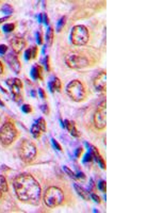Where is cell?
<instances>
[{"mask_svg":"<svg viewBox=\"0 0 142 213\" xmlns=\"http://www.w3.org/2000/svg\"><path fill=\"white\" fill-rule=\"evenodd\" d=\"M13 186L17 198L22 202L33 205L39 203L40 186L30 174L23 173L17 176L13 182Z\"/></svg>","mask_w":142,"mask_h":213,"instance_id":"6da1fadb","label":"cell"},{"mask_svg":"<svg viewBox=\"0 0 142 213\" xmlns=\"http://www.w3.org/2000/svg\"><path fill=\"white\" fill-rule=\"evenodd\" d=\"M66 91L69 96L76 102L84 101L87 97L86 88L79 80H74L69 82L66 86Z\"/></svg>","mask_w":142,"mask_h":213,"instance_id":"7a4b0ae2","label":"cell"},{"mask_svg":"<svg viewBox=\"0 0 142 213\" xmlns=\"http://www.w3.org/2000/svg\"><path fill=\"white\" fill-rule=\"evenodd\" d=\"M64 195L61 189L56 186H51L46 190L44 200L46 205L51 208L58 206L63 202Z\"/></svg>","mask_w":142,"mask_h":213,"instance_id":"3957f363","label":"cell"},{"mask_svg":"<svg viewBox=\"0 0 142 213\" xmlns=\"http://www.w3.org/2000/svg\"><path fill=\"white\" fill-rule=\"evenodd\" d=\"M90 35L88 28L82 25L74 26L71 31V40L74 45L82 46L88 42Z\"/></svg>","mask_w":142,"mask_h":213,"instance_id":"277c9868","label":"cell"},{"mask_svg":"<svg viewBox=\"0 0 142 213\" xmlns=\"http://www.w3.org/2000/svg\"><path fill=\"white\" fill-rule=\"evenodd\" d=\"M18 153L20 159L23 162L25 163L31 162L36 156V146L30 140H23L19 145Z\"/></svg>","mask_w":142,"mask_h":213,"instance_id":"5b68a950","label":"cell"},{"mask_svg":"<svg viewBox=\"0 0 142 213\" xmlns=\"http://www.w3.org/2000/svg\"><path fill=\"white\" fill-rule=\"evenodd\" d=\"M66 64L72 69H80L87 67L90 61L86 56L82 53L72 52L66 56L65 59Z\"/></svg>","mask_w":142,"mask_h":213,"instance_id":"8992f818","label":"cell"},{"mask_svg":"<svg viewBox=\"0 0 142 213\" xmlns=\"http://www.w3.org/2000/svg\"><path fill=\"white\" fill-rule=\"evenodd\" d=\"M17 134L14 124L10 122L5 123L0 128V141L3 144L9 145L15 140Z\"/></svg>","mask_w":142,"mask_h":213,"instance_id":"52a82bcc","label":"cell"},{"mask_svg":"<svg viewBox=\"0 0 142 213\" xmlns=\"http://www.w3.org/2000/svg\"><path fill=\"white\" fill-rule=\"evenodd\" d=\"M106 100H104L99 104L94 115V124L98 130H102L106 128Z\"/></svg>","mask_w":142,"mask_h":213,"instance_id":"ba28073f","label":"cell"},{"mask_svg":"<svg viewBox=\"0 0 142 213\" xmlns=\"http://www.w3.org/2000/svg\"><path fill=\"white\" fill-rule=\"evenodd\" d=\"M7 83L10 88L15 101L18 102L22 101L21 90L23 88V84L19 78H11L7 80Z\"/></svg>","mask_w":142,"mask_h":213,"instance_id":"9c48e42d","label":"cell"},{"mask_svg":"<svg viewBox=\"0 0 142 213\" xmlns=\"http://www.w3.org/2000/svg\"><path fill=\"white\" fill-rule=\"evenodd\" d=\"M106 72L102 71L94 78L93 84L97 91L102 93L106 92Z\"/></svg>","mask_w":142,"mask_h":213,"instance_id":"30bf717a","label":"cell"},{"mask_svg":"<svg viewBox=\"0 0 142 213\" xmlns=\"http://www.w3.org/2000/svg\"><path fill=\"white\" fill-rule=\"evenodd\" d=\"M5 60L9 66L16 74L20 73L21 65L17 56L12 53H9L6 56Z\"/></svg>","mask_w":142,"mask_h":213,"instance_id":"8fae6325","label":"cell"},{"mask_svg":"<svg viewBox=\"0 0 142 213\" xmlns=\"http://www.w3.org/2000/svg\"><path fill=\"white\" fill-rule=\"evenodd\" d=\"M10 44L14 52L19 53L26 47V42L25 40L22 37L16 36L12 38Z\"/></svg>","mask_w":142,"mask_h":213,"instance_id":"7c38bea8","label":"cell"},{"mask_svg":"<svg viewBox=\"0 0 142 213\" xmlns=\"http://www.w3.org/2000/svg\"><path fill=\"white\" fill-rule=\"evenodd\" d=\"M64 125L66 129L74 137H78L81 135L80 133L76 128V124L73 121L66 120L64 122Z\"/></svg>","mask_w":142,"mask_h":213,"instance_id":"4fadbf2b","label":"cell"},{"mask_svg":"<svg viewBox=\"0 0 142 213\" xmlns=\"http://www.w3.org/2000/svg\"><path fill=\"white\" fill-rule=\"evenodd\" d=\"M73 186L77 193L85 200L88 201L90 199V196L88 190L85 189L79 185L74 183Z\"/></svg>","mask_w":142,"mask_h":213,"instance_id":"5bb4252c","label":"cell"},{"mask_svg":"<svg viewBox=\"0 0 142 213\" xmlns=\"http://www.w3.org/2000/svg\"><path fill=\"white\" fill-rule=\"evenodd\" d=\"M42 69L41 66L35 64L32 67L30 71V75L32 79L35 80L42 79Z\"/></svg>","mask_w":142,"mask_h":213,"instance_id":"9a60e30c","label":"cell"},{"mask_svg":"<svg viewBox=\"0 0 142 213\" xmlns=\"http://www.w3.org/2000/svg\"><path fill=\"white\" fill-rule=\"evenodd\" d=\"M48 85L50 91L52 92H54L55 90L58 92L61 91L62 87V83L58 78H54L53 81L49 83Z\"/></svg>","mask_w":142,"mask_h":213,"instance_id":"2e32d148","label":"cell"},{"mask_svg":"<svg viewBox=\"0 0 142 213\" xmlns=\"http://www.w3.org/2000/svg\"><path fill=\"white\" fill-rule=\"evenodd\" d=\"M54 38V30L51 27H49L46 33V38L47 44L49 46L52 45Z\"/></svg>","mask_w":142,"mask_h":213,"instance_id":"e0dca14e","label":"cell"},{"mask_svg":"<svg viewBox=\"0 0 142 213\" xmlns=\"http://www.w3.org/2000/svg\"><path fill=\"white\" fill-rule=\"evenodd\" d=\"M8 190V185L7 180L4 176L0 175V191L4 193Z\"/></svg>","mask_w":142,"mask_h":213,"instance_id":"ac0fdd59","label":"cell"},{"mask_svg":"<svg viewBox=\"0 0 142 213\" xmlns=\"http://www.w3.org/2000/svg\"><path fill=\"white\" fill-rule=\"evenodd\" d=\"M31 131L33 137L35 138H38L40 137L42 131L36 124H33L32 126Z\"/></svg>","mask_w":142,"mask_h":213,"instance_id":"d6986e66","label":"cell"},{"mask_svg":"<svg viewBox=\"0 0 142 213\" xmlns=\"http://www.w3.org/2000/svg\"><path fill=\"white\" fill-rule=\"evenodd\" d=\"M89 150V151L91 152L93 157H94V159L97 162L98 159L100 155L98 149L96 146L92 145L90 146V148Z\"/></svg>","mask_w":142,"mask_h":213,"instance_id":"ffe728a7","label":"cell"},{"mask_svg":"<svg viewBox=\"0 0 142 213\" xmlns=\"http://www.w3.org/2000/svg\"><path fill=\"white\" fill-rule=\"evenodd\" d=\"M66 18L65 16L62 17L59 20L56 26V31L57 32H60L66 24Z\"/></svg>","mask_w":142,"mask_h":213,"instance_id":"44dd1931","label":"cell"},{"mask_svg":"<svg viewBox=\"0 0 142 213\" xmlns=\"http://www.w3.org/2000/svg\"><path fill=\"white\" fill-rule=\"evenodd\" d=\"M1 11L4 14L9 15L12 14L14 11V9L9 4H5L2 7Z\"/></svg>","mask_w":142,"mask_h":213,"instance_id":"7402d4cb","label":"cell"},{"mask_svg":"<svg viewBox=\"0 0 142 213\" xmlns=\"http://www.w3.org/2000/svg\"><path fill=\"white\" fill-rule=\"evenodd\" d=\"M37 125L43 132H45L46 130V123L43 118H40L37 121Z\"/></svg>","mask_w":142,"mask_h":213,"instance_id":"603a6c76","label":"cell"},{"mask_svg":"<svg viewBox=\"0 0 142 213\" xmlns=\"http://www.w3.org/2000/svg\"><path fill=\"white\" fill-rule=\"evenodd\" d=\"M15 28V25L13 23H7L3 26V30L5 33H9L13 31Z\"/></svg>","mask_w":142,"mask_h":213,"instance_id":"cb8c5ba5","label":"cell"},{"mask_svg":"<svg viewBox=\"0 0 142 213\" xmlns=\"http://www.w3.org/2000/svg\"><path fill=\"white\" fill-rule=\"evenodd\" d=\"M94 159V157L92 155L89 151L84 156L83 159V162L85 163L91 162H92Z\"/></svg>","mask_w":142,"mask_h":213,"instance_id":"d4e9b609","label":"cell"},{"mask_svg":"<svg viewBox=\"0 0 142 213\" xmlns=\"http://www.w3.org/2000/svg\"><path fill=\"white\" fill-rule=\"evenodd\" d=\"M99 190L103 193H106L107 191V182L105 180H101L99 182L98 184Z\"/></svg>","mask_w":142,"mask_h":213,"instance_id":"484cf974","label":"cell"},{"mask_svg":"<svg viewBox=\"0 0 142 213\" xmlns=\"http://www.w3.org/2000/svg\"><path fill=\"white\" fill-rule=\"evenodd\" d=\"M24 57L25 60L27 61H29L31 58H32V48H28L25 51Z\"/></svg>","mask_w":142,"mask_h":213,"instance_id":"4316f807","label":"cell"},{"mask_svg":"<svg viewBox=\"0 0 142 213\" xmlns=\"http://www.w3.org/2000/svg\"><path fill=\"white\" fill-rule=\"evenodd\" d=\"M97 162L98 163L99 165L102 169L105 170L106 169V165L105 161L101 155H100L98 159Z\"/></svg>","mask_w":142,"mask_h":213,"instance_id":"83f0119b","label":"cell"},{"mask_svg":"<svg viewBox=\"0 0 142 213\" xmlns=\"http://www.w3.org/2000/svg\"><path fill=\"white\" fill-rule=\"evenodd\" d=\"M64 169L65 172H66L68 175H69L70 177L72 179H76V175H75L74 173L67 166H65L64 167Z\"/></svg>","mask_w":142,"mask_h":213,"instance_id":"f1b7e54d","label":"cell"},{"mask_svg":"<svg viewBox=\"0 0 142 213\" xmlns=\"http://www.w3.org/2000/svg\"><path fill=\"white\" fill-rule=\"evenodd\" d=\"M22 109L23 111L26 113H30L32 111V107L28 104L23 105L22 107Z\"/></svg>","mask_w":142,"mask_h":213,"instance_id":"f546056e","label":"cell"},{"mask_svg":"<svg viewBox=\"0 0 142 213\" xmlns=\"http://www.w3.org/2000/svg\"><path fill=\"white\" fill-rule=\"evenodd\" d=\"M43 62L46 70L49 72L50 70V65L49 57L48 56H46L45 58L44 59Z\"/></svg>","mask_w":142,"mask_h":213,"instance_id":"4dcf8cb0","label":"cell"},{"mask_svg":"<svg viewBox=\"0 0 142 213\" xmlns=\"http://www.w3.org/2000/svg\"><path fill=\"white\" fill-rule=\"evenodd\" d=\"M91 197L93 200L97 204H100L101 202V200L100 197L95 194H92L91 195Z\"/></svg>","mask_w":142,"mask_h":213,"instance_id":"1f68e13d","label":"cell"},{"mask_svg":"<svg viewBox=\"0 0 142 213\" xmlns=\"http://www.w3.org/2000/svg\"><path fill=\"white\" fill-rule=\"evenodd\" d=\"M41 111L44 114L48 115L50 113V109L48 106L46 104L42 105L40 107Z\"/></svg>","mask_w":142,"mask_h":213,"instance_id":"d6a6232c","label":"cell"},{"mask_svg":"<svg viewBox=\"0 0 142 213\" xmlns=\"http://www.w3.org/2000/svg\"><path fill=\"white\" fill-rule=\"evenodd\" d=\"M36 39L37 43L39 45H41L43 43V39L41 34L39 32L36 33Z\"/></svg>","mask_w":142,"mask_h":213,"instance_id":"836d02e7","label":"cell"},{"mask_svg":"<svg viewBox=\"0 0 142 213\" xmlns=\"http://www.w3.org/2000/svg\"><path fill=\"white\" fill-rule=\"evenodd\" d=\"M8 47L4 44H0V54L4 55L7 52Z\"/></svg>","mask_w":142,"mask_h":213,"instance_id":"e575fe53","label":"cell"},{"mask_svg":"<svg viewBox=\"0 0 142 213\" xmlns=\"http://www.w3.org/2000/svg\"><path fill=\"white\" fill-rule=\"evenodd\" d=\"M84 149L81 147H79L76 149L75 152V156L77 158H79L80 157L81 155L83 152Z\"/></svg>","mask_w":142,"mask_h":213,"instance_id":"d590c367","label":"cell"},{"mask_svg":"<svg viewBox=\"0 0 142 213\" xmlns=\"http://www.w3.org/2000/svg\"><path fill=\"white\" fill-rule=\"evenodd\" d=\"M95 183L93 180V179L91 178L90 179L89 183V186L88 188V192H91L93 190L94 188Z\"/></svg>","mask_w":142,"mask_h":213,"instance_id":"8d00e7d4","label":"cell"},{"mask_svg":"<svg viewBox=\"0 0 142 213\" xmlns=\"http://www.w3.org/2000/svg\"><path fill=\"white\" fill-rule=\"evenodd\" d=\"M32 59H35L38 55V48L36 46L32 47Z\"/></svg>","mask_w":142,"mask_h":213,"instance_id":"74e56055","label":"cell"},{"mask_svg":"<svg viewBox=\"0 0 142 213\" xmlns=\"http://www.w3.org/2000/svg\"><path fill=\"white\" fill-rule=\"evenodd\" d=\"M76 175V179H82V180H85L86 178V175L82 171H80V172L78 173V174Z\"/></svg>","mask_w":142,"mask_h":213,"instance_id":"f35d334b","label":"cell"},{"mask_svg":"<svg viewBox=\"0 0 142 213\" xmlns=\"http://www.w3.org/2000/svg\"><path fill=\"white\" fill-rule=\"evenodd\" d=\"M43 21L46 25L48 26L50 23L49 19L46 13H44L43 16Z\"/></svg>","mask_w":142,"mask_h":213,"instance_id":"ab89813d","label":"cell"},{"mask_svg":"<svg viewBox=\"0 0 142 213\" xmlns=\"http://www.w3.org/2000/svg\"><path fill=\"white\" fill-rule=\"evenodd\" d=\"M38 92H39L41 98H46V94L43 89L40 88Z\"/></svg>","mask_w":142,"mask_h":213,"instance_id":"60d3db41","label":"cell"},{"mask_svg":"<svg viewBox=\"0 0 142 213\" xmlns=\"http://www.w3.org/2000/svg\"><path fill=\"white\" fill-rule=\"evenodd\" d=\"M52 142L53 144L54 145L55 147L58 150H62L61 146H60V143L56 141V140H55L54 139H53Z\"/></svg>","mask_w":142,"mask_h":213,"instance_id":"b9f144b4","label":"cell"},{"mask_svg":"<svg viewBox=\"0 0 142 213\" xmlns=\"http://www.w3.org/2000/svg\"><path fill=\"white\" fill-rule=\"evenodd\" d=\"M10 17V15H8L1 18H0V24L4 23V22L8 20Z\"/></svg>","mask_w":142,"mask_h":213,"instance_id":"7bdbcfd3","label":"cell"},{"mask_svg":"<svg viewBox=\"0 0 142 213\" xmlns=\"http://www.w3.org/2000/svg\"><path fill=\"white\" fill-rule=\"evenodd\" d=\"M38 23H41L43 22V16L42 13H40L38 16Z\"/></svg>","mask_w":142,"mask_h":213,"instance_id":"ee69618b","label":"cell"},{"mask_svg":"<svg viewBox=\"0 0 142 213\" xmlns=\"http://www.w3.org/2000/svg\"><path fill=\"white\" fill-rule=\"evenodd\" d=\"M4 66H3L2 62L0 61V74H2L3 72Z\"/></svg>","mask_w":142,"mask_h":213,"instance_id":"f6af8a7d","label":"cell"},{"mask_svg":"<svg viewBox=\"0 0 142 213\" xmlns=\"http://www.w3.org/2000/svg\"><path fill=\"white\" fill-rule=\"evenodd\" d=\"M47 46L46 44H45L42 47V52L43 54H45L46 51Z\"/></svg>","mask_w":142,"mask_h":213,"instance_id":"bcb514c9","label":"cell"},{"mask_svg":"<svg viewBox=\"0 0 142 213\" xmlns=\"http://www.w3.org/2000/svg\"><path fill=\"white\" fill-rule=\"evenodd\" d=\"M31 93H32V95H33V96H36V93L34 92L33 91V92H31Z\"/></svg>","mask_w":142,"mask_h":213,"instance_id":"7dc6e473","label":"cell"},{"mask_svg":"<svg viewBox=\"0 0 142 213\" xmlns=\"http://www.w3.org/2000/svg\"><path fill=\"white\" fill-rule=\"evenodd\" d=\"M3 193L2 192L0 191V198L1 197V196H2Z\"/></svg>","mask_w":142,"mask_h":213,"instance_id":"c3c4849f","label":"cell"},{"mask_svg":"<svg viewBox=\"0 0 142 213\" xmlns=\"http://www.w3.org/2000/svg\"><path fill=\"white\" fill-rule=\"evenodd\" d=\"M104 199H105V201H106V194L105 195Z\"/></svg>","mask_w":142,"mask_h":213,"instance_id":"681fc988","label":"cell"}]
</instances>
